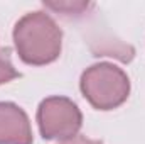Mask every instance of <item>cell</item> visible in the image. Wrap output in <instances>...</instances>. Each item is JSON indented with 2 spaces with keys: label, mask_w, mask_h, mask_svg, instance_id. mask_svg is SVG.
<instances>
[{
  "label": "cell",
  "mask_w": 145,
  "mask_h": 144,
  "mask_svg": "<svg viewBox=\"0 0 145 144\" xmlns=\"http://www.w3.org/2000/svg\"><path fill=\"white\" fill-rule=\"evenodd\" d=\"M27 114L12 102H0V144H32Z\"/></svg>",
  "instance_id": "277c9868"
},
{
  "label": "cell",
  "mask_w": 145,
  "mask_h": 144,
  "mask_svg": "<svg viewBox=\"0 0 145 144\" xmlns=\"http://www.w3.org/2000/svg\"><path fill=\"white\" fill-rule=\"evenodd\" d=\"M63 32L46 12H31L14 27V42L20 59L27 65L42 66L61 54Z\"/></svg>",
  "instance_id": "6da1fadb"
},
{
  "label": "cell",
  "mask_w": 145,
  "mask_h": 144,
  "mask_svg": "<svg viewBox=\"0 0 145 144\" xmlns=\"http://www.w3.org/2000/svg\"><path fill=\"white\" fill-rule=\"evenodd\" d=\"M37 124L44 139L68 141L78 136L83 115L72 100L66 97H49L39 105Z\"/></svg>",
  "instance_id": "3957f363"
},
{
  "label": "cell",
  "mask_w": 145,
  "mask_h": 144,
  "mask_svg": "<svg viewBox=\"0 0 145 144\" xmlns=\"http://www.w3.org/2000/svg\"><path fill=\"white\" fill-rule=\"evenodd\" d=\"M44 5H47L49 9L57 10V12H64V14L81 12L83 9L88 7V3H84V2H44Z\"/></svg>",
  "instance_id": "8992f818"
},
{
  "label": "cell",
  "mask_w": 145,
  "mask_h": 144,
  "mask_svg": "<svg viewBox=\"0 0 145 144\" xmlns=\"http://www.w3.org/2000/svg\"><path fill=\"white\" fill-rule=\"evenodd\" d=\"M81 92L98 110L120 107L130 93L127 73L111 63H96L81 75Z\"/></svg>",
  "instance_id": "7a4b0ae2"
},
{
  "label": "cell",
  "mask_w": 145,
  "mask_h": 144,
  "mask_svg": "<svg viewBox=\"0 0 145 144\" xmlns=\"http://www.w3.org/2000/svg\"><path fill=\"white\" fill-rule=\"evenodd\" d=\"M17 76H19V71L14 68V65L10 61V56H8V51L2 49L0 51V85L8 83L10 80H14Z\"/></svg>",
  "instance_id": "5b68a950"
},
{
  "label": "cell",
  "mask_w": 145,
  "mask_h": 144,
  "mask_svg": "<svg viewBox=\"0 0 145 144\" xmlns=\"http://www.w3.org/2000/svg\"><path fill=\"white\" fill-rule=\"evenodd\" d=\"M61 144H103V143H100V141H93V139H88V137H84V136H76V137L68 139V141H64V143H61Z\"/></svg>",
  "instance_id": "52a82bcc"
}]
</instances>
